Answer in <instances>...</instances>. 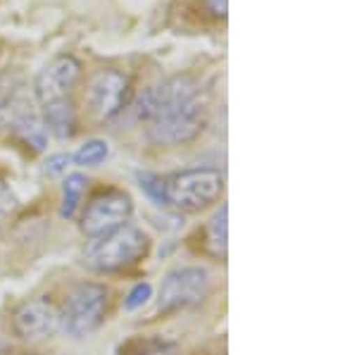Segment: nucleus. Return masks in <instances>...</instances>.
Here are the masks:
<instances>
[{"instance_id":"4468645a","label":"nucleus","mask_w":357,"mask_h":355,"mask_svg":"<svg viewBox=\"0 0 357 355\" xmlns=\"http://www.w3.org/2000/svg\"><path fill=\"white\" fill-rule=\"evenodd\" d=\"M176 343L162 339H134L119 348V355H174Z\"/></svg>"},{"instance_id":"f03ea898","label":"nucleus","mask_w":357,"mask_h":355,"mask_svg":"<svg viewBox=\"0 0 357 355\" xmlns=\"http://www.w3.org/2000/svg\"><path fill=\"white\" fill-rule=\"evenodd\" d=\"M141 188L158 205L178 213H200L222 198L224 174L217 167H193L174 174H138Z\"/></svg>"},{"instance_id":"39448f33","label":"nucleus","mask_w":357,"mask_h":355,"mask_svg":"<svg viewBox=\"0 0 357 355\" xmlns=\"http://www.w3.org/2000/svg\"><path fill=\"white\" fill-rule=\"evenodd\" d=\"M212 294V277L205 267L188 265L176 267L162 279L158 294V312L174 315L178 310L200 305Z\"/></svg>"},{"instance_id":"f257e3e1","label":"nucleus","mask_w":357,"mask_h":355,"mask_svg":"<svg viewBox=\"0 0 357 355\" xmlns=\"http://www.w3.org/2000/svg\"><path fill=\"white\" fill-rule=\"evenodd\" d=\"M136 119L148 127V139L158 146H183L200 136L207 122V100L200 84L188 74L143 91L134 105Z\"/></svg>"},{"instance_id":"2eb2a0df","label":"nucleus","mask_w":357,"mask_h":355,"mask_svg":"<svg viewBox=\"0 0 357 355\" xmlns=\"http://www.w3.org/2000/svg\"><path fill=\"white\" fill-rule=\"evenodd\" d=\"M153 299V286L148 284V282H141V284H136L134 289L129 291V296L124 299V310H129V312H134L138 310V308H143L148 301Z\"/></svg>"},{"instance_id":"ddd939ff","label":"nucleus","mask_w":357,"mask_h":355,"mask_svg":"<svg viewBox=\"0 0 357 355\" xmlns=\"http://www.w3.org/2000/svg\"><path fill=\"white\" fill-rule=\"evenodd\" d=\"M110 158V146L102 139H91L84 146H79V151L72 156V165L77 167H100L105 160Z\"/></svg>"},{"instance_id":"f8f14e48","label":"nucleus","mask_w":357,"mask_h":355,"mask_svg":"<svg viewBox=\"0 0 357 355\" xmlns=\"http://www.w3.org/2000/svg\"><path fill=\"white\" fill-rule=\"evenodd\" d=\"M89 176L82 174V172H72V174H65V181H62V205H60V215L65 220H74L84 203V196L89 191Z\"/></svg>"},{"instance_id":"9d476101","label":"nucleus","mask_w":357,"mask_h":355,"mask_svg":"<svg viewBox=\"0 0 357 355\" xmlns=\"http://www.w3.org/2000/svg\"><path fill=\"white\" fill-rule=\"evenodd\" d=\"M41 122L48 134H53L55 139L67 141L77 134L79 129V117H77V107H74L72 98L65 100H55L48 103V105H41Z\"/></svg>"},{"instance_id":"dca6fc26","label":"nucleus","mask_w":357,"mask_h":355,"mask_svg":"<svg viewBox=\"0 0 357 355\" xmlns=\"http://www.w3.org/2000/svg\"><path fill=\"white\" fill-rule=\"evenodd\" d=\"M72 167V156L67 153H57V156H50L45 160V174L48 176H65L67 169Z\"/></svg>"},{"instance_id":"f3484780","label":"nucleus","mask_w":357,"mask_h":355,"mask_svg":"<svg viewBox=\"0 0 357 355\" xmlns=\"http://www.w3.org/2000/svg\"><path fill=\"white\" fill-rule=\"evenodd\" d=\"M205 10L215 20H224L229 15V0H205Z\"/></svg>"},{"instance_id":"0eeeda50","label":"nucleus","mask_w":357,"mask_h":355,"mask_svg":"<svg viewBox=\"0 0 357 355\" xmlns=\"http://www.w3.org/2000/svg\"><path fill=\"white\" fill-rule=\"evenodd\" d=\"M131 93L129 77L117 70H98L86 86V103L96 119L110 122L126 107Z\"/></svg>"},{"instance_id":"1a4fd4ad","label":"nucleus","mask_w":357,"mask_h":355,"mask_svg":"<svg viewBox=\"0 0 357 355\" xmlns=\"http://www.w3.org/2000/svg\"><path fill=\"white\" fill-rule=\"evenodd\" d=\"M13 329L24 341L53 339L57 331L62 329V312L48 299L24 301L13 315Z\"/></svg>"},{"instance_id":"7ed1b4c3","label":"nucleus","mask_w":357,"mask_h":355,"mask_svg":"<svg viewBox=\"0 0 357 355\" xmlns=\"http://www.w3.org/2000/svg\"><path fill=\"white\" fill-rule=\"evenodd\" d=\"M151 250V236L136 225H122L112 232L91 239L84 250V265L98 274L124 272L138 265Z\"/></svg>"},{"instance_id":"a211bd4d","label":"nucleus","mask_w":357,"mask_h":355,"mask_svg":"<svg viewBox=\"0 0 357 355\" xmlns=\"http://www.w3.org/2000/svg\"><path fill=\"white\" fill-rule=\"evenodd\" d=\"M13 208H15L13 193H10L5 186H0V213H8V210H13Z\"/></svg>"},{"instance_id":"20e7f679","label":"nucleus","mask_w":357,"mask_h":355,"mask_svg":"<svg viewBox=\"0 0 357 355\" xmlns=\"http://www.w3.org/2000/svg\"><path fill=\"white\" fill-rule=\"evenodd\" d=\"M110 308V289L98 282H82L72 286L65 299L62 312V329L74 339L93 334L105 322Z\"/></svg>"},{"instance_id":"9b49d317","label":"nucleus","mask_w":357,"mask_h":355,"mask_svg":"<svg viewBox=\"0 0 357 355\" xmlns=\"http://www.w3.org/2000/svg\"><path fill=\"white\" fill-rule=\"evenodd\" d=\"M205 248L212 257H227L229 248V208L222 205L205 227Z\"/></svg>"},{"instance_id":"423d86ee","label":"nucleus","mask_w":357,"mask_h":355,"mask_svg":"<svg viewBox=\"0 0 357 355\" xmlns=\"http://www.w3.org/2000/svg\"><path fill=\"white\" fill-rule=\"evenodd\" d=\"M131 215H134V200L129 193L122 188H105L86 203L79 227H82L84 236L98 239L112 229L126 225Z\"/></svg>"},{"instance_id":"6e6552de","label":"nucleus","mask_w":357,"mask_h":355,"mask_svg":"<svg viewBox=\"0 0 357 355\" xmlns=\"http://www.w3.org/2000/svg\"><path fill=\"white\" fill-rule=\"evenodd\" d=\"M82 62L74 55H57L50 60L33 82V96L41 105L55 100H65L72 96L77 84L82 82Z\"/></svg>"}]
</instances>
